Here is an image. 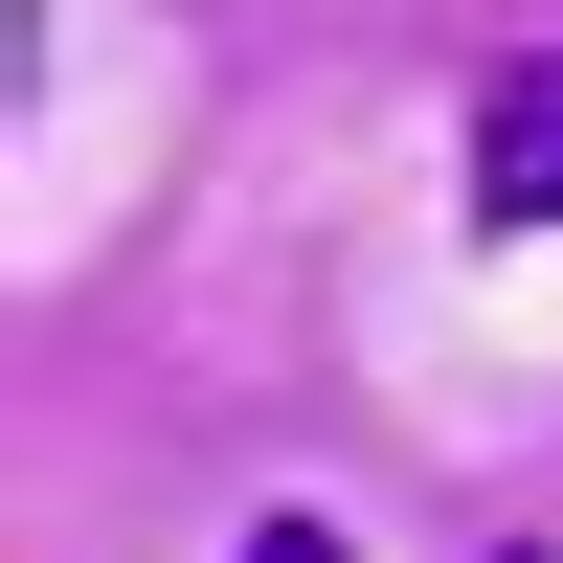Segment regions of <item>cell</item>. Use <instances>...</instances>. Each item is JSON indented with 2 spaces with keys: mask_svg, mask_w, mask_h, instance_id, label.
Listing matches in <instances>:
<instances>
[{
  "mask_svg": "<svg viewBox=\"0 0 563 563\" xmlns=\"http://www.w3.org/2000/svg\"><path fill=\"white\" fill-rule=\"evenodd\" d=\"M474 225H563V45L474 68Z\"/></svg>",
  "mask_w": 563,
  "mask_h": 563,
  "instance_id": "6da1fadb",
  "label": "cell"
},
{
  "mask_svg": "<svg viewBox=\"0 0 563 563\" xmlns=\"http://www.w3.org/2000/svg\"><path fill=\"white\" fill-rule=\"evenodd\" d=\"M249 563H339V519H316V496H294V519H249Z\"/></svg>",
  "mask_w": 563,
  "mask_h": 563,
  "instance_id": "7a4b0ae2",
  "label": "cell"
},
{
  "mask_svg": "<svg viewBox=\"0 0 563 563\" xmlns=\"http://www.w3.org/2000/svg\"><path fill=\"white\" fill-rule=\"evenodd\" d=\"M496 563H563V541H496Z\"/></svg>",
  "mask_w": 563,
  "mask_h": 563,
  "instance_id": "3957f363",
  "label": "cell"
}]
</instances>
